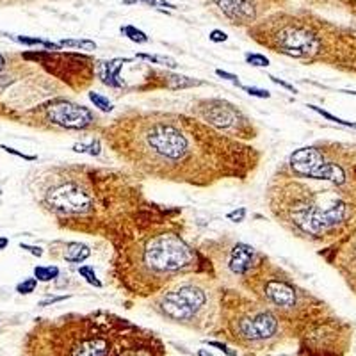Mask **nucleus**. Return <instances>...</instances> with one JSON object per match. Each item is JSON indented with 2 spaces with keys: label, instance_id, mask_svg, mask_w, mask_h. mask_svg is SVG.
<instances>
[{
  "label": "nucleus",
  "instance_id": "a878e982",
  "mask_svg": "<svg viewBox=\"0 0 356 356\" xmlns=\"http://www.w3.org/2000/svg\"><path fill=\"white\" fill-rule=\"evenodd\" d=\"M36 289H38V279L36 278H25L23 281H20V283L16 285V292L22 296L32 294Z\"/></svg>",
  "mask_w": 356,
  "mask_h": 356
},
{
  "label": "nucleus",
  "instance_id": "e433bc0d",
  "mask_svg": "<svg viewBox=\"0 0 356 356\" xmlns=\"http://www.w3.org/2000/svg\"><path fill=\"white\" fill-rule=\"evenodd\" d=\"M6 66H8V61H6L4 54H0V72H4Z\"/></svg>",
  "mask_w": 356,
  "mask_h": 356
},
{
  "label": "nucleus",
  "instance_id": "5701e85b",
  "mask_svg": "<svg viewBox=\"0 0 356 356\" xmlns=\"http://www.w3.org/2000/svg\"><path fill=\"white\" fill-rule=\"evenodd\" d=\"M308 109H312L314 112H317V114H321L322 118H326V119H329V121H333V123H337V125H342V126H349V128H356V123L354 121H345V119H342V118H337L335 114H331V112H328V111H324V109H321V107H317V105H307Z\"/></svg>",
  "mask_w": 356,
  "mask_h": 356
},
{
  "label": "nucleus",
  "instance_id": "7ed1b4c3",
  "mask_svg": "<svg viewBox=\"0 0 356 356\" xmlns=\"http://www.w3.org/2000/svg\"><path fill=\"white\" fill-rule=\"evenodd\" d=\"M111 246L109 276L121 294L132 299H150L187 274L216 278L208 257L185 235L180 207H168L164 214Z\"/></svg>",
  "mask_w": 356,
  "mask_h": 356
},
{
  "label": "nucleus",
  "instance_id": "393cba45",
  "mask_svg": "<svg viewBox=\"0 0 356 356\" xmlns=\"http://www.w3.org/2000/svg\"><path fill=\"white\" fill-rule=\"evenodd\" d=\"M244 59L249 66H255V68H267L271 64V61L264 54H258V52H246Z\"/></svg>",
  "mask_w": 356,
  "mask_h": 356
},
{
  "label": "nucleus",
  "instance_id": "ddd939ff",
  "mask_svg": "<svg viewBox=\"0 0 356 356\" xmlns=\"http://www.w3.org/2000/svg\"><path fill=\"white\" fill-rule=\"evenodd\" d=\"M207 82L199 81V79H192L187 75H180V73L166 72V69L157 68H146L145 77H143L141 84L132 86L126 91L130 93H150V91H182V89H192L205 86Z\"/></svg>",
  "mask_w": 356,
  "mask_h": 356
},
{
  "label": "nucleus",
  "instance_id": "423d86ee",
  "mask_svg": "<svg viewBox=\"0 0 356 356\" xmlns=\"http://www.w3.org/2000/svg\"><path fill=\"white\" fill-rule=\"evenodd\" d=\"M285 324L272 308L249 292L223 287L219 294V321L214 331L246 349H271L283 337Z\"/></svg>",
  "mask_w": 356,
  "mask_h": 356
},
{
  "label": "nucleus",
  "instance_id": "f8f14e48",
  "mask_svg": "<svg viewBox=\"0 0 356 356\" xmlns=\"http://www.w3.org/2000/svg\"><path fill=\"white\" fill-rule=\"evenodd\" d=\"M109 356H166V349L154 331L130 322L118 335Z\"/></svg>",
  "mask_w": 356,
  "mask_h": 356
},
{
  "label": "nucleus",
  "instance_id": "2eb2a0df",
  "mask_svg": "<svg viewBox=\"0 0 356 356\" xmlns=\"http://www.w3.org/2000/svg\"><path fill=\"white\" fill-rule=\"evenodd\" d=\"M52 260L66 262V264H84L91 257V248L79 241H54L48 248Z\"/></svg>",
  "mask_w": 356,
  "mask_h": 356
},
{
  "label": "nucleus",
  "instance_id": "1a4fd4ad",
  "mask_svg": "<svg viewBox=\"0 0 356 356\" xmlns=\"http://www.w3.org/2000/svg\"><path fill=\"white\" fill-rule=\"evenodd\" d=\"M20 121L45 132H84V134H96L100 126L105 123L91 107L73 102L69 96L48 100L25 112Z\"/></svg>",
  "mask_w": 356,
  "mask_h": 356
},
{
  "label": "nucleus",
  "instance_id": "6ab92c4d",
  "mask_svg": "<svg viewBox=\"0 0 356 356\" xmlns=\"http://www.w3.org/2000/svg\"><path fill=\"white\" fill-rule=\"evenodd\" d=\"M119 32H121L125 38L130 39V41L137 43V45H145V43L150 41V38L146 36V32H143L141 29L134 27V25H121V27H119Z\"/></svg>",
  "mask_w": 356,
  "mask_h": 356
},
{
  "label": "nucleus",
  "instance_id": "412c9836",
  "mask_svg": "<svg viewBox=\"0 0 356 356\" xmlns=\"http://www.w3.org/2000/svg\"><path fill=\"white\" fill-rule=\"evenodd\" d=\"M59 46L62 48H75V50H86V52H93L96 50V43L91 39H61Z\"/></svg>",
  "mask_w": 356,
  "mask_h": 356
},
{
  "label": "nucleus",
  "instance_id": "72a5a7b5",
  "mask_svg": "<svg viewBox=\"0 0 356 356\" xmlns=\"http://www.w3.org/2000/svg\"><path fill=\"white\" fill-rule=\"evenodd\" d=\"M269 81H271V82H274V84H278L279 88H285V89H287V91L294 93V95H296V93H298V89H296L294 86H292V84H289V82H285V81H281V79L274 77V75H269Z\"/></svg>",
  "mask_w": 356,
  "mask_h": 356
},
{
  "label": "nucleus",
  "instance_id": "b1692460",
  "mask_svg": "<svg viewBox=\"0 0 356 356\" xmlns=\"http://www.w3.org/2000/svg\"><path fill=\"white\" fill-rule=\"evenodd\" d=\"M125 6H132V4H145L150 6V8H161V9H176L175 4L168 2V0H123Z\"/></svg>",
  "mask_w": 356,
  "mask_h": 356
},
{
  "label": "nucleus",
  "instance_id": "cd10ccee",
  "mask_svg": "<svg viewBox=\"0 0 356 356\" xmlns=\"http://www.w3.org/2000/svg\"><path fill=\"white\" fill-rule=\"evenodd\" d=\"M0 148L4 150L6 154H9V155H15V157H20V159H23V161H29V162H34V161H38V157H36V155H27V154H23V152H18V150L11 148V146L0 145Z\"/></svg>",
  "mask_w": 356,
  "mask_h": 356
},
{
  "label": "nucleus",
  "instance_id": "c85d7f7f",
  "mask_svg": "<svg viewBox=\"0 0 356 356\" xmlns=\"http://www.w3.org/2000/svg\"><path fill=\"white\" fill-rule=\"evenodd\" d=\"M246 216H248V210H246L244 207H237L235 210H230L226 214V219L234 223H242L246 219Z\"/></svg>",
  "mask_w": 356,
  "mask_h": 356
},
{
  "label": "nucleus",
  "instance_id": "473e14b6",
  "mask_svg": "<svg viewBox=\"0 0 356 356\" xmlns=\"http://www.w3.org/2000/svg\"><path fill=\"white\" fill-rule=\"evenodd\" d=\"M20 248L22 249H25V251H29L31 255H34V257H38V258H41L43 255H45V251H43V248H39V246H31V244H20Z\"/></svg>",
  "mask_w": 356,
  "mask_h": 356
},
{
  "label": "nucleus",
  "instance_id": "9d476101",
  "mask_svg": "<svg viewBox=\"0 0 356 356\" xmlns=\"http://www.w3.org/2000/svg\"><path fill=\"white\" fill-rule=\"evenodd\" d=\"M23 61L41 66L50 77L69 89L73 95L89 91L96 81V61L91 55L62 50H31L23 52Z\"/></svg>",
  "mask_w": 356,
  "mask_h": 356
},
{
  "label": "nucleus",
  "instance_id": "9b49d317",
  "mask_svg": "<svg viewBox=\"0 0 356 356\" xmlns=\"http://www.w3.org/2000/svg\"><path fill=\"white\" fill-rule=\"evenodd\" d=\"M187 112L205 125L212 126L219 134L242 143H251L260 135V128L255 119L244 112L237 104L219 96L196 98L187 107Z\"/></svg>",
  "mask_w": 356,
  "mask_h": 356
},
{
  "label": "nucleus",
  "instance_id": "f257e3e1",
  "mask_svg": "<svg viewBox=\"0 0 356 356\" xmlns=\"http://www.w3.org/2000/svg\"><path fill=\"white\" fill-rule=\"evenodd\" d=\"M96 135L141 180L198 189L225 180L246 184L264 161L257 146L219 134L189 112L130 107L104 123Z\"/></svg>",
  "mask_w": 356,
  "mask_h": 356
},
{
  "label": "nucleus",
  "instance_id": "4c0bfd02",
  "mask_svg": "<svg viewBox=\"0 0 356 356\" xmlns=\"http://www.w3.org/2000/svg\"><path fill=\"white\" fill-rule=\"evenodd\" d=\"M198 356H212V354H210L208 351H205V349H199V351H198Z\"/></svg>",
  "mask_w": 356,
  "mask_h": 356
},
{
  "label": "nucleus",
  "instance_id": "20e7f679",
  "mask_svg": "<svg viewBox=\"0 0 356 356\" xmlns=\"http://www.w3.org/2000/svg\"><path fill=\"white\" fill-rule=\"evenodd\" d=\"M337 189L342 187H314L310 180L279 166L267 182L265 201L272 218L292 235L324 242L335 237L352 216L351 201Z\"/></svg>",
  "mask_w": 356,
  "mask_h": 356
},
{
  "label": "nucleus",
  "instance_id": "f3484780",
  "mask_svg": "<svg viewBox=\"0 0 356 356\" xmlns=\"http://www.w3.org/2000/svg\"><path fill=\"white\" fill-rule=\"evenodd\" d=\"M61 276V269L57 267L55 264H50V265H36L34 267V278L38 281H54Z\"/></svg>",
  "mask_w": 356,
  "mask_h": 356
},
{
  "label": "nucleus",
  "instance_id": "c9c22d12",
  "mask_svg": "<svg viewBox=\"0 0 356 356\" xmlns=\"http://www.w3.org/2000/svg\"><path fill=\"white\" fill-rule=\"evenodd\" d=\"M8 246H9V239L8 237H0V251L6 249Z\"/></svg>",
  "mask_w": 356,
  "mask_h": 356
},
{
  "label": "nucleus",
  "instance_id": "4be33fe9",
  "mask_svg": "<svg viewBox=\"0 0 356 356\" xmlns=\"http://www.w3.org/2000/svg\"><path fill=\"white\" fill-rule=\"evenodd\" d=\"M135 59H143V61H148L152 64H162L168 66V68H176L178 62L175 61L173 57H168V55H152V54H137Z\"/></svg>",
  "mask_w": 356,
  "mask_h": 356
},
{
  "label": "nucleus",
  "instance_id": "a211bd4d",
  "mask_svg": "<svg viewBox=\"0 0 356 356\" xmlns=\"http://www.w3.org/2000/svg\"><path fill=\"white\" fill-rule=\"evenodd\" d=\"M88 98H89V102L93 104V107L98 109L100 112H105V114H109V112L114 111V104H112L111 100H109L105 95H102V93H96V91H91V89H89V91H88Z\"/></svg>",
  "mask_w": 356,
  "mask_h": 356
},
{
  "label": "nucleus",
  "instance_id": "dca6fc26",
  "mask_svg": "<svg viewBox=\"0 0 356 356\" xmlns=\"http://www.w3.org/2000/svg\"><path fill=\"white\" fill-rule=\"evenodd\" d=\"M72 150L75 154L89 155V157H100L102 155V150H104V141L100 135H93L89 141H77L72 146Z\"/></svg>",
  "mask_w": 356,
  "mask_h": 356
},
{
  "label": "nucleus",
  "instance_id": "7c9ffc66",
  "mask_svg": "<svg viewBox=\"0 0 356 356\" xmlns=\"http://www.w3.org/2000/svg\"><path fill=\"white\" fill-rule=\"evenodd\" d=\"M208 39H210L212 43H225L228 41V34L223 32L221 29H214V31H210V34H208Z\"/></svg>",
  "mask_w": 356,
  "mask_h": 356
},
{
  "label": "nucleus",
  "instance_id": "aec40b11",
  "mask_svg": "<svg viewBox=\"0 0 356 356\" xmlns=\"http://www.w3.org/2000/svg\"><path fill=\"white\" fill-rule=\"evenodd\" d=\"M77 272H79V276L81 278H84V281L86 283H89L91 287H96V289H102L104 287V281L98 278V274H96V271H95V267L93 265H81V267L77 269Z\"/></svg>",
  "mask_w": 356,
  "mask_h": 356
},
{
  "label": "nucleus",
  "instance_id": "bb28decb",
  "mask_svg": "<svg viewBox=\"0 0 356 356\" xmlns=\"http://www.w3.org/2000/svg\"><path fill=\"white\" fill-rule=\"evenodd\" d=\"M239 88L242 89V91H246L249 96H255V98H262V100H267L271 98V91H267V89H262V88H255V86H244L241 84Z\"/></svg>",
  "mask_w": 356,
  "mask_h": 356
},
{
  "label": "nucleus",
  "instance_id": "0eeeda50",
  "mask_svg": "<svg viewBox=\"0 0 356 356\" xmlns=\"http://www.w3.org/2000/svg\"><path fill=\"white\" fill-rule=\"evenodd\" d=\"M223 285L207 274H187L175 279L150 298V307L162 319L198 331H214L219 321Z\"/></svg>",
  "mask_w": 356,
  "mask_h": 356
},
{
  "label": "nucleus",
  "instance_id": "2f4dec72",
  "mask_svg": "<svg viewBox=\"0 0 356 356\" xmlns=\"http://www.w3.org/2000/svg\"><path fill=\"white\" fill-rule=\"evenodd\" d=\"M216 75L218 77H221V79H225V81H230L234 86H241V82H239V77L237 75H234V73H228V72H225V69H216Z\"/></svg>",
  "mask_w": 356,
  "mask_h": 356
},
{
  "label": "nucleus",
  "instance_id": "4468645a",
  "mask_svg": "<svg viewBox=\"0 0 356 356\" xmlns=\"http://www.w3.org/2000/svg\"><path fill=\"white\" fill-rule=\"evenodd\" d=\"M135 57H114L109 61H96V79L109 89L114 91H126V82L121 77V69L128 62H134Z\"/></svg>",
  "mask_w": 356,
  "mask_h": 356
},
{
  "label": "nucleus",
  "instance_id": "c756f323",
  "mask_svg": "<svg viewBox=\"0 0 356 356\" xmlns=\"http://www.w3.org/2000/svg\"><path fill=\"white\" fill-rule=\"evenodd\" d=\"M205 344H208V345H212V347H218L219 351H223L225 354H228V356H237V351H232L228 345L225 344V342H218V340H205Z\"/></svg>",
  "mask_w": 356,
  "mask_h": 356
},
{
  "label": "nucleus",
  "instance_id": "f03ea898",
  "mask_svg": "<svg viewBox=\"0 0 356 356\" xmlns=\"http://www.w3.org/2000/svg\"><path fill=\"white\" fill-rule=\"evenodd\" d=\"M38 207L57 228L72 234L121 241L134 230L168 210L146 196L143 180L125 168L61 162L31 175Z\"/></svg>",
  "mask_w": 356,
  "mask_h": 356
},
{
  "label": "nucleus",
  "instance_id": "f704fd0d",
  "mask_svg": "<svg viewBox=\"0 0 356 356\" xmlns=\"http://www.w3.org/2000/svg\"><path fill=\"white\" fill-rule=\"evenodd\" d=\"M72 296L69 294H64V296H57V298H48V299H43L41 303H39V307H50V305H54V303H59V301H66V299H69Z\"/></svg>",
  "mask_w": 356,
  "mask_h": 356
},
{
  "label": "nucleus",
  "instance_id": "39448f33",
  "mask_svg": "<svg viewBox=\"0 0 356 356\" xmlns=\"http://www.w3.org/2000/svg\"><path fill=\"white\" fill-rule=\"evenodd\" d=\"M130 322L107 310L68 314L36 324V356H109L118 335Z\"/></svg>",
  "mask_w": 356,
  "mask_h": 356
},
{
  "label": "nucleus",
  "instance_id": "6e6552de",
  "mask_svg": "<svg viewBox=\"0 0 356 356\" xmlns=\"http://www.w3.org/2000/svg\"><path fill=\"white\" fill-rule=\"evenodd\" d=\"M216 271V279L223 287L241 289L242 281L260 265L265 253L244 241H239L234 234L219 235L216 239H205L198 244Z\"/></svg>",
  "mask_w": 356,
  "mask_h": 356
}]
</instances>
